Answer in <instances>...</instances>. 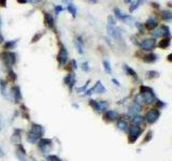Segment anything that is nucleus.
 I'll return each instance as SVG.
<instances>
[{
	"label": "nucleus",
	"mask_w": 172,
	"mask_h": 161,
	"mask_svg": "<svg viewBox=\"0 0 172 161\" xmlns=\"http://www.w3.org/2000/svg\"><path fill=\"white\" fill-rule=\"evenodd\" d=\"M15 156H16V158H17L19 161H29L28 159L26 158V155L21 153V151H17V149H16V151H15Z\"/></svg>",
	"instance_id": "33"
},
{
	"label": "nucleus",
	"mask_w": 172,
	"mask_h": 161,
	"mask_svg": "<svg viewBox=\"0 0 172 161\" xmlns=\"http://www.w3.org/2000/svg\"><path fill=\"white\" fill-rule=\"evenodd\" d=\"M65 3H67V4H69V3H71V0H63Z\"/></svg>",
	"instance_id": "52"
},
{
	"label": "nucleus",
	"mask_w": 172,
	"mask_h": 161,
	"mask_svg": "<svg viewBox=\"0 0 172 161\" xmlns=\"http://www.w3.org/2000/svg\"><path fill=\"white\" fill-rule=\"evenodd\" d=\"M114 13H115V15H116V18H118V19L122 22H126L127 23V22L132 21V19H134L132 16L125 14L123 11H120L118 8H115V9H114Z\"/></svg>",
	"instance_id": "13"
},
{
	"label": "nucleus",
	"mask_w": 172,
	"mask_h": 161,
	"mask_svg": "<svg viewBox=\"0 0 172 161\" xmlns=\"http://www.w3.org/2000/svg\"><path fill=\"white\" fill-rule=\"evenodd\" d=\"M0 92L7 98V82L4 80H0Z\"/></svg>",
	"instance_id": "26"
},
{
	"label": "nucleus",
	"mask_w": 172,
	"mask_h": 161,
	"mask_svg": "<svg viewBox=\"0 0 172 161\" xmlns=\"http://www.w3.org/2000/svg\"><path fill=\"white\" fill-rule=\"evenodd\" d=\"M103 117L107 121H114L120 117V114L116 112L115 110H107V111H104Z\"/></svg>",
	"instance_id": "11"
},
{
	"label": "nucleus",
	"mask_w": 172,
	"mask_h": 161,
	"mask_svg": "<svg viewBox=\"0 0 172 161\" xmlns=\"http://www.w3.org/2000/svg\"><path fill=\"white\" fill-rule=\"evenodd\" d=\"M71 66H72V69H77V61L75 60H71Z\"/></svg>",
	"instance_id": "50"
},
{
	"label": "nucleus",
	"mask_w": 172,
	"mask_h": 161,
	"mask_svg": "<svg viewBox=\"0 0 172 161\" xmlns=\"http://www.w3.org/2000/svg\"><path fill=\"white\" fill-rule=\"evenodd\" d=\"M115 24H116L115 18L113 17L112 15H109L108 16V25H110V26H115Z\"/></svg>",
	"instance_id": "41"
},
{
	"label": "nucleus",
	"mask_w": 172,
	"mask_h": 161,
	"mask_svg": "<svg viewBox=\"0 0 172 161\" xmlns=\"http://www.w3.org/2000/svg\"><path fill=\"white\" fill-rule=\"evenodd\" d=\"M89 2H91V3H96L97 2V0H88Z\"/></svg>",
	"instance_id": "55"
},
{
	"label": "nucleus",
	"mask_w": 172,
	"mask_h": 161,
	"mask_svg": "<svg viewBox=\"0 0 172 161\" xmlns=\"http://www.w3.org/2000/svg\"><path fill=\"white\" fill-rule=\"evenodd\" d=\"M0 27H1V19H0Z\"/></svg>",
	"instance_id": "58"
},
{
	"label": "nucleus",
	"mask_w": 172,
	"mask_h": 161,
	"mask_svg": "<svg viewBox=\"0 0 172 161\" xmlns=\"http://www.w3.org/2000/svg\"><path fill=\"white\" fill-rule=\"evenodd\" d=\"M158 57L159 56H158L157 54L150 53V54H148V55H145V56L143 57V60H144V62H146V63H154L158 60Z\"/></svg>",
	"instance_id": "19"
},
{
	"label": "nucleus",
	"mask_w": 172,
	"mask_h": 161,
	"mask_svg": "<svg viewBox=\"0 0 172 161\" xmlns=\"http://www.w3.org/2000/svg\"><path fill=\"white\" fill-rule=\"evenodd\" d=\"M82 70L84 71V72H88V71L91 70V68H89V65H88V62H83V63H82Z\"/></svg>",
	"instance_id": "44"
},
{
	"label": "nucleus",
	"mask_w": 172,
	"mask_h": 161,
	"mask_svg": "<svg viewBox=\"0 0 172 161\" xmlns=\"http://www.w3.org/2000/svg\"><path fill=\"white\" fill-rule=\"evenodd\" d=\"M89 105L98 113H103L109 108V103L104 100H89Z\"/></svg>",
	"instance_id": "3"
},
{
	"label": "nucleus",
	"mask_w": 172,
	"mask_h": 161,
	"mask_svg": "<svg viewBox=\"0 0 172 161\" xmlns=\"http://www.w3.org/2000/svg\"><path fill=\"white\" fill-rule=\"evenodd\" d=\"M1 58H2V61L6 65V67L9 68V70H11V68L13 65H15L16 62V55L14 53L12 52H4L1 54Z\"/></svg>",
	"instance_id": "4"
},
{
	"label": "nucleus",
	"mask_w": 172,
	"mask_h": 161,
	"mask_svg": "<svg viewBox=\"0 0 172 161\" xmlns=\"http://www.w3.org/2000/svg\"><path fill=\"white\" fill-rule=\"evenodd\" d=\"M2 130V121H1V117H0V131Z\"/></svg>",
	"instance_id": "54"
},
{
	"label": "nucleus",
	"mask_w": 172,
	"mask_h": 161,
	"mask_svg": "<svg viewBox=\"0 0 172 161\" xmlns=\"http://www.w3.org/2000/svg\"><path fill=\"white\" fill-rule=\"evenodd\" d=\"M69 59V55H68V51L65 47L63 43H59V52H58V56H57V60L60 66L66 65Z\"/></svg>",
	"instance_id": "8"
},
{
	"label": "nucleus",
	"mask_w": 172,
	"mask_h": 161,
	"mask_svg": "<svg viewBox=\"0 0 172 161\" xmlns=\"http://www.w3.org/2000/svg\"><path fill=\"white\" fill-rule=\"evenodd\" d=\"M102 65H103V69L105 70V72L108 74H111V72H112V67H111V63H110L109 60H103Z\"/></svg>",
	"instance_id": "28"
},
{
	"label": "nucleus",
	"mask_w": 172,
	"mask_h": 161,
	"mask_svg": "<svg viewBox=\"0 0 172 161\" xmlns=\"http://www.w3.org/2000/svg\"><path fill=\"white\" fill-rule=\"evenodd\" d=\"M116 127L117 129L120 130V131H127L128 129V124H127L126 120H124L123 118H118L117 119V123H116Z\"/></svg>",
	"instance_id": "23"
},
{
	"label": "nucleus",
	"mask_w": 172,
	"mask_h": 161,
	"mask_svg": "<svg viewBox=\"0 0 172 161\" xmlns=\"http://www.w3.org/2000/svg\"><path fill=\"white\" fill-rule=\"evenodd\" d=\"M26 137H27V141H28L29 143H31V144H37L39 142V140L41 139V137H38L37 134H35L33 132H31L30 130H29L28 132H27V135H26Z\"/></svg>",
	"instance_id": "21"
},
{
	"label": "nucleus",
	"mask_w": 172,
	"mask_h": 161,
	"mask_svg": "<svg viewBox=\"0 0 172 161\" xmlns=\"http://www.w3.org/2000/svg\"><path fill=\"white\" fill-rule=\"evenodd\" d=\"M129 2H131V0H125V3H129Z\"/></svg>",
	"instance_id": "57"
},
{
	"label": "nucleus",
	"mask_w": 172,
	"mask_h": 161,
	"mask_svg": "<svg viewBox=\"0 0 172 161\" xmlns=\"http://www.w3.org/2000/svg\"><path fill=\"white\" fill-rule=\"evenodd\" d=\"M44 21H45V24L49 28L54 29V26H55V24H54V18H53V16L49 13H44Z\"/></svg>",
	"instance_id": "22"
},
{
	"label": "nucleus",
	"mask_w": 172,
	"mask_h": 161,
	"mask_svg": "<svg viewBox=\"0 0 172 161\" xmlns=\"http://www.w3.org/2000/svg\"><path fill=\"white\" fill-rule=\"evenodd\" d=\"M155 105H156V109L160 110V109H164V108H165L167 104H166L165 102L160 101V100H157V101L155 102Z\"/></svg>",
	"instance_id": "40"
},
{
	"label": "nucleus",
	"mask_w": 172,
	"mask_h": 161,
	"mask_svg": "<svg viewBox=\"0 0 172 161\" xmlns=\"http://www.w3.org/2000/svg\"><path fill=\"white\" fill-rule=\"evenodd\" d=\"M46 161H63V160L58 156H56V155H49L46 157Z\"/></svg>",
	"instance_id": "37"
},
{
	"label": "nucleus",
	"mask_w": 172,
	"mask_h": 161,
	"mask_svg": "<svg viewBox=\"0 0 172 161\" xmlns=\"http://www.w3.org/2000/svg\"><path fill=\"white\" fill-rule=\"evenodd\" d=\"M0 7L2 8L7 7V0H0Z\"/></svg>",
	"instance_id": "49"
},
{
	"label": "nucleus",
	"mask_w": 172,
	"mask_h": 161,
	"mask_svg": "<svg viewBox=\"0 0 172 161\" xmlns=\"http://www.w3.org/2000/svg\"><path fill=\"white\" fill-rule=\"evenodd\" d=\"M67 10L69 11V12H70L71 15H72L73 17H77V7H75L74 4H72V3H69V4H68Z\"/></svg>",
	"instance_id": "30"
},
{
	"label": "nucleus",
	"mask_w": 172,
	"mask_h": 161,
	"mask_svg": "<svg viewBox=\"0 0 172 161\" xmlns=\"http://www.w3.org/2000/svg\"><path fill=\"white\" fill-rule=\"evenodd\" d=\"M140 95L143 98L144 103L146 104H155V102L157 101V98L155 96V92L153 90V88L148 87V86H144L142 85L140 87Z\"/></svg>",
	"instance_id": "1"
},
{
	"label": "nucleus",
	"mask_w": 172,
	"mask_h": 161,
	"mask_svg": "<svg viewBox=\"0 0 172 161\" xmlns=\"http://www.w3.org/2000/svg\"><path fill=\"white\" fill-rule=\"evenodd\" d=\"M159 117H160V111L157 109H151L145 114L144 120H146V123L152 125V124L156 123L158 119H159Z\"/></svg>",
	"instance_id": "6"
},
{
	"label": "nucleus",
	"mask_w": 172,
	"mask_h": 161,
	"mask_svg": "<svg viewBox=\"0 0 172 161\" xmlns=\"http://www.w3.org/2000/svg\"><path fill=\"white\" fill-rule=\"evenodd\" d=\"M124 70H125V72H126L128 75L134 77V78H138V75H137V73H136V71H134V69H131L130 67H128L127 65H124Z\"/></svg>",
	"instance_id": "27"
},
{
	"label": "nucleus",
	"mask_w": 172,
	"mask_h": 161,
	"mask_svg": "<svg viewBox=\"0 0 172 161\" xmlns=\"http://www.w3.org/2000/svg\"><path fill=\"white\" fill-rule=\"evenodd\" d=\"M128 141H129V143H134L136 141L139 139L141 134H142V128L140 126H136V125H132V126L128 127Z\"/></svg>",
	"instance_id": "2"
},
{
	"label": "nucleus",
	"mask_w": 172,
	"mask_h": 161,
	"mask_svg": "<svg viewBox=\"0 0 172 161\" xmlns=\"http://www.w3.org/2000/svg\"><path fill=\"white\" fill-rule=\"evenodd\" d=\"M30 131H31V132H33L35 134H37V135H38V137H40L41 139H42L43 134H44L43 127L41 126V125H39V124H32Z\"/></svg>",
	"instance_id": "15"
},
{
	"label": "nucleus",
	"mask_w": 172,
	"mask_h": 161,
	"mask_svg": "<svg viewBox=\"0 0 172 161\" xmlns=\"http://www.w3.org/2000/svg\"><path fill=\"white\" fill-rule=\"evenodd\" d=\"M2 41H3V37H2V35L0 33V43H2Z\"/></svg>",
	"instance_id": "53"
},
{
	"label": "nucleus",
	"mask_w": 172,
	"mask_h": 161,
	"mask_svg": "<svg viewBox=\"0 0 172 161\" xmlns=\"http://www.w3.org/2000/svg\"><path fill=\"white\" fill-rule=\"evenodd\" d=\"M158 76H159V72H157V71L151 70L146 72V77L148 78H155V77H158Z\"/></svg>",
	"instance_id": "35"
},
{
	"label": "nucleus",
	"mask_w": 172,
	"mask_h": 161,
	"mask_svg": "<svg viewBox=\"0 0 172 161\" xmlns=\"http://www.w3.org/2000/svg\"><path fill=\"white\" fill-rule=\"evenodd\" d=\"M9 76H10V80H12V82H14L15 80H16V74L14 73V71L12 70H9Z\"/></svg>",
	"instance_id": "43"
},
{
	"label": "nucleus",
	"mask_w": 172,
	"mask_h": 161,
	"mask_svg": "<svg viewBox=\"0 0 172 161\" xmlns=\"http://www.w3.org/2000/svg\"><path fill=\"white\" fill-rule=\"evenodd\" d=\"M44 35H45V31H41V32H39V33H37L36 35H33V38H32V40H31V43L38 42L39 40L42 38Z\"/></svg>",
	"instance_id": "36"
},
{
	"label": "nucleus",
	"mask_w": 172,
	"mask_h": 161,
	"mask_svg": "<svg viewBox=\"0 0 172 161\" xmlns=\"http://www.w3.org/2000/svg\"><path fill=\"white\" fill-rule=\"evenodd\" d=\"M157 26H158V23L154 17H150L148 21L145 22V24H144V27L146 29H148V30H154Z\"/></svg>",
	"instance_id": "17"
},
{
	"label": "nucleus",
	"mask_w": 172,
	"mask_h": 161,
	"mask_svg": "<svg viewBox=\"0 0 172 161\" xmlns=\"http://www.w3.org/2000/svg\"><path fill=\"white\" fill-rule=\"evenodd\" d=\"M54 9H55V13H56V14H59L60 12L63 10V8L61 7V6H59V4L55 6V7H54Z\"/></svg>",
	"instance_id": "45"
},
{
	"label": "nucleus",
	"mask_w": 172,
	"mask_h": 161,
	"mask_svg": "<svg viewBox=\"0 0 172 161\" xmlns=\"http://www.w3.org/2000/svg\"><path fill=\"white\" fill-rule=\"evenodd\" d=\"M112 83H114V85H115L116 87H120V82L116 80V78H112Z\"/></svg>",
	"instance_id": "48"
},
{
	"label": "nucleus",
	"mask_w": 172,
	"mask_h": 161,
	"mask_svg": "<svg viewBox=\"0 0 172 161\" xmlns=\"http://www.w3.org/2000/svg\"><path fill=\"white\" fill-rule=\"evenodd\" d=\"M89 83H91V80H88L87 82H86V83H85V84L83 85V86H82V87L77 88V92H84V91L86 90V89H87V87H88V85H89Z\"/></svg>",
	"instance_id": "39"
},
{
	"label": "nucleus",
	"mask_w": 172,
	"mask_h": 161,
	"mask_svg": "<svg viewBox=\"0 0 172 161\" xmlns=\"http://www.w3.org/2000/svg\"><path fill=\"white\" fill-rule=\"evenodd\" d=\"M42 0H26V2H31V3H38Z\"/></svg>",
	"instance_id": "51"
},
{
	"label": "nucleus",
	"mask_w": 172,
	"mask_h": 161,
	"mask_svg": "<svg viewBox=\"0 0 172 161\" xmlns=\"http://www.w3.org/2000/svg\"><path fill=\"white\" fill-rule=\"evenodd\" d=\"M11 94H12V98L14 100V102H21L23 100V96H22V92H21V88L14 85L13 87L11 88Z\"/></svg>",
	"instance_id": "12"
},
{
	"label": "nucleus",
	"mask_w": 172,
	"mask_h": 161,
	"mask_svg": "<svg viewBox=\"0 0 172 161\" xmlns=\"http://www.w3.org/2000/svg\"><path fill=\"white\" fill-rule=\"evenodd\" d=\"M152 134H153V132H152V131H148V137H145L143 143H145V142H148V141L151 140V139H152Z\"/></svg>",
	"instance_id": "46"
},
{
	"label": "nucleus",
	"mask_w": 172,
	"mask_h": 161,
	"mask_svg": "<svg viewBox=\"0 0 172 161\" xmlns=\"http://www.w3.org/2000/svg\"><path fill=\"white\" fill-rule=\"evenodd\" d=\"M21 139H22L21 130L19 129L15 130L14 133H13V134H12V137H11V141H12V143L14 144V145H18V144H21Z\"/></svg>",
	"instance_id": "20"
},
{
	"label": "nucleus",
	"mask_w": 172,
	"mask_h": 161,
	"mask_svg": "<svg viewBox=\"0 0 172 161\" xmlns=\"http://www.w3.org/2000/svg\"><path fill=\"white\" fill-rule=\"evenodd\" d=\"M16 43L17 41L16 40H12V41H7V42L4 43V49H14L15 45H16Z\"/></svg>",
	"instance_id": "31"
},
{
	"label": "nucleus",
	"mask_w": 172,
	"mask_h": 161,
	"mask_svg": "<svg viewBox=\"0 0 172 161\" xmlns=\"http://www.w3.org/2000/svg\"><path fill=\"white\" fill-rule=\"evenodd\" d=\"M170 43H171V38H164L160 42L158 43V46L160 49H167L170 46Z\"/></svg>",
	"instance_id": "25"
},
{
	"label": "nucleus",
	"mask_w": 172,
	"mask_h": 161,
	"mask_svg": "<svg viewBox=\"0 0 172 161\" xmlns=\"http://www.w3.org/2000/svg\"><path fill=\"white\" fill-rule=\"evenodd\" d=\"M130 120H131V123L136 125V126H140L141 124L144 121V117H142L141 115L137 114V115H134V116H129Z\"/></svg>",
	"instance_id": "24"
},
{
	"label": "nucleus",
	"mask_w": 172,
	"mask_h": 161,
	"mask_svg": "<svg viewBox=\"0 0 172 161\" xmlns=\"http://www.w3.org/2000/svg\"><path fill=\"white\" fill-rule=\"evenodd\" d=\"M162 29H155L154 31H153V37H154L155 39L158 38V37H162Z\"/></svg>",
	"instance_id": "42"
},
{
	"label": "nucleus",
	"mask_w": 172,
	"mask_h": 161,
	"mask_svg": "<svg viewBox=\"0 0 172 161\" xmlns=\"http://www.w3.org/2000/svg\"><path fill=\"white\" fill-rule=\"evenodd\" d=\"M91 89H93V92H96V94H104L105 91H107V88L101 83V80H97L95 86L91 88Z\"/></svg>",
	"instance_id": "16"
},
{
	"label": "nucleus",
	"mask_w": 172,
	"mask_h": 161,
	"mask_svg": "<svg viewBox=\"0 0 172 161\" xmlns=\"http://www.w3.org/2000/svg\"><path fill=\"white\" fill-rule=\"evenodd\" d=\"M1 151H1V148H0V154H1Z\"/></svg>",
	"instance_id": "59"
},
{
	"label": "nucleus",
	"mask_w": 172,
	"mask_h": 161,
	"mask_svg": "<svg viewBox=\"0 0 172 161\" xmlns=\"http://www.w3.org/2000/svg\"><path fill=\"white\" fill-rule=\"evenodd\" d=\"M53 146V141L51 139H40L38 142V148L42 154H49Z\"/></svg>",
	"instance_id": "5"
},
{
	"label": "nucleus",
	"mask_w": 172,
	"mask_h": 161,
	"mask_svg": "<svg viewBox=\"0 0 172 161\" xmlns=\"http://www.w3.org/2000/svg\"><path fill=\"white\" fill-rule=\"evenodd\" d=\"M143 2H144V0H137L136 2H132V3H131V7H130V9H129V11L130 12H134V11L136 10V9H137L140 4L143 3Z\"/></svg>",
	"instance_id": "34"
},
{
	"label": "nucleus",
	"mask_w": 172,
	"mask_h": 161,
	"mask_svg": "<svg viewBox=\"0 0 172 161\" xmlns=\"http://www.w3.org/2000/svg\"><path fill=\"white\" fill-rule=\"evenodd\" d=\"M107 31H108V35H109L110 38L117 40V41L122 40V30L120 28H117L115 26H110V25H108L107 26Z\"/></svg>",
	"instance_id": "9"
},
{
	"label": "nucleus",
	"mask_w": 172,
	"mask_h": 161,
	"mask_svg": "<svg viewBox=\"0 0 172 161\" xmlns=\"http://www.w3.org/2000/svg\"><path fill=\"white\" fill-rule=\"evenodd\" d=\"M63 82H65V84L67 85L68 88H69V90L72 91L73 89L74 85H75V82H77V77H75V74L73 72H70V73H68L66 75V77L63 78Z\"/></svg>",
	"instance_id": "10"
},
{
	"label": "nucleus",
	"mask_w": 172,
	"mask_h": 161,
	"mask_svg": "<svg viewBox=\"0 0 172 161\" xmlns=\"http://www.w3.org/2000/svg\"><path fill=\"white\" fill-rule=\"evenodd\" d=\"M74 45H75V49L80 54H83L84 53V41L82 40L81 37H77L75 40H74Z\"/></svg>",
	"instance_id": "18"
},
{
	"label": "nucleus",
	"mask_w": 172,
	"mask_h": 161,
	"mask_svg": "<svg viewBox=\"0 0 172 161\" xmlns=\"http://www.w3.org/2000/svg\"><path fill=\"white\" fill-rule=\"evenodd\" d=\"M134 103H137V104H139V105H142L143 104V98H142V96L139 94V95H137L136 97H134Z\"/></svg>",
	"instance_id": "38"
},
{
	"label": "nucleus",
	"mask_w": 172,
	"mask_h": 161,
	"mask_svg": "<svg viewBox=\"0 0 172 161\" xmlns=\"http://www.w3.org/2000/svg\"><path fill=\"white\" fill-rule=\"evenodd\" d=\"M162 35L166 37V38H171V33H170V28H169L167 25H164L162 26Z\"/></svg>",
	"instance_id": "29"
},
{
	"label": "nucleus",
	"mask_w": 172,
	"mask_h": 161,
	"mask_svg": "<svg viewBox=\"0 0 172 161\" xmlns=\"http://www.w3.org/2000/svg\"><path fill=\"white\" fill-rule=\"evenodd\" d=\"M171 57H172V55L170 54V55L168 56V60H169V61H171Z\"/></svg>",
	"instance_id": "56"
},
{
	"label": "nucleus",
	"mask_w": 172,
	"mask_h": 161,
	"mask_svg": "<svg viewBox=\"0 0 172 161\" xmlns=\"http://www.w3.org/2000/svg\"><path fill=\"white\" fill-rule=\"evenodd\" d=\"M136 27L140 29V32H141V33H144V28H143V26L141 25V23H136Z\"/></svg>",
	"instance_id": "47"
},
{
	"label": "nucleus",
	"mask_w": 172,
	"mask_h": 161,
	"mask_svg": "<svg viewBox=\"0 0 172 161\" xmlns=\"http://www.w3.org/2000/svg\"><path fill=\"white\" fill-rule=\"evenodd\" d=\"M162 19L166 22H171L172 19V13L170 11H164L162 12Z\"/></svg>",
	"instance_id": "32"
},
{
	"label": "nucleus",
	"mask_w": 172,
	"mask_h": 161,
	"mask_svg": "<svg viewBox=\"0 0 172 161\" xmlns=\"http://www.w3.org/2000/svg\"><path fill=\"white\" fill-rule=\"evenodd\" d=\"M142 111V105H139L137 103H132L131 105H129V108H128V113H129V116H134V115H137L139 113Z\"/></svg>",
	"instance_id": "14"
},
{
	"label": "nucleus",
	"mask_w": 172,
	"mask_h": 161,
	"mask_svg": "<svg viewBox=\"0 0 172 161\" xmlns=\"http://www.w3.org/2000/svg\"><path fill=\"white\" fill-rule=\"evenodd\" d=\"M157 45V42H156V39L155 38H150V39H144L142 40L140 43H139V46H140L141 49L143 51H153V49L156 47Z\"/></svg>",
	"instance_id": "7"
}]
</instances>
